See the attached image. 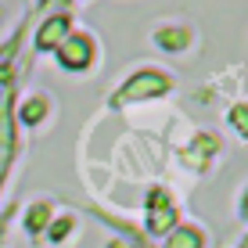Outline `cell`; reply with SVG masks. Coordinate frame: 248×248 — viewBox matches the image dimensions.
Masks as SVG:
<instances>
[{"mask_svg":"<svg viewBox=\"0 0 248 248\" xmlns=\"http://www.w3.org/2000/svg\"><path fill=\"white\" fill-rule=\"evenodd\" d=\"M58 62H62L65 68H72V72L87 68L93 62V36L76 32V36H68L65 44H58Z\"/></svg>","mask_w":248,"mask_h":248,"instance_id":"6da1fadb","label":"cell"},{"mask_svg":"<svg viewBox=\"0 0 248 248\" xmlns=\"http://www.w3.org/2000/svg\"><path fill=\"white\" fill-rule=\"evenodd\" d=\"M202 241H205V237H202L198 227H180L176 237L169 241V248H202Z\"/></svg>","mask_w":248,"mask_h":248,"instance_id":"7a4b0ae2","label":"cell"},{"mask_svg":"<svg viewBox=\"0 0 248 248\" xmlns=\"http://www.w3.org/2000/svg\"><path fill=\"white\" fill-rule=\"evenodd\" d=\"M241 248H245V245H241Z\"/></svg>","mask_w":248,"mask_h":248,"instance_id":"3957f363","label":"cell"}]
</instances>
